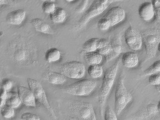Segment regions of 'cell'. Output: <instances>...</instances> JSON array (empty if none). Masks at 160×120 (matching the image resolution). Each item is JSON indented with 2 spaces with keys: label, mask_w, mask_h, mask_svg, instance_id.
I'll list each match as a JSON object with an SVG mask.
<instances>
[{
  "label": "cell",
  "mask_w": 160,
  "mask_h": 120,
  "mask_svg": "<svg viewBox=\"0 0 160 120\" xmlns=\"http://www.w3.org/2000/svg\"><path fill=\"white\" fill-rule=\"evenodd\" d=\"M8 53L10 59L19 66H31L37 62L36 46L25 37H18L10 42Z\"/></svg>",
  "instance_id": "6da1fadb"
},
{
  "label": "cell",
  "mask_w": 160,
  "mask_h": 120,
  "mask_svg": "<svg viewBox=\"0 0 160 120\" xmlns=\"http://www.w3.org/2000/svg\"><path fill=\"white\" fill-rule=\"evenodd\" d=\"M123 0H94L78 22L74 25L73 30L79 31L84 28L90 21L101 14L112 4Z\"/></svg>",
  "instance_id": "7a4b0ae2"
},
{
  "label": "cell",
  "mask_w": 160,
  "mask_h": 120,
  "mask_svg": "<svg viewBox=\"0 0 160 120\" xmlns=\"http://www.w3.org/2000/svg\"><path fill=\"white\" fill-rule=\"evenodd\" d=\"M118 66L119 61L116 62L107 69L103 76L102 84L98 93L100 113L102 117L104 113V106L107 99L113 86L117 76Z\"/></svg>",
  "instance_id": "3957f363"
},
{
  "label": "cell",
  "mask_w": 160,
  "mask_h": 120,
  "mask_svg": "<svg viewBox=\"0 0 160 120\" xmlns=\"http://www.w3.org/2000/svg\"><path fill=\"white\" fill-rule=\"evenodd\" d=\"M143 44L146 49L147 58L149 60L156 56L160 43V29L151 28L141 32Z\"/></svg>",
  "instance_id": "277c9868"
},
{
  "label": "cell",
  "mask_w": 160,
  "mask_h": 120,
  "mask_svg": "<svg viewBox=\"0 0 160 120\" xmlns=\"http://www.w3.org/2000/svg\"><path fill=\"white\" fill-rule=\"evenodd\" d=\"M132 99V95L127 90L124 80L120 79L118 83L115 92L114 110L117 116L120 115Z\"/></svg>",
  "instance_id": "5b68a950"
},
{
  "label": "cell",
  "mask_w": 160,
  "mask_h": 120,
  "mask_svg": "<svg viewBox=\"0 0 160 120\" xmlns=\"http://www.w3.org/2000/svg\"><path fill=\"white\" fill-rule=\"evenodd\" d=\"M97 83L91 79H84L72 84L65 89V92L70 95L87 96L95 89Z\"/></svg>",
  "instance_id": "8992f818"
},
{
  "label": "cell",
  "mask_w": 160,
  "mask_h": 120,
  "mask_svg": "<svg viewBox=\"0 0 160 120\" xmlns=\"http://www.w3.org/2000/svg\"><path fill=\"white\" fill-rule=\"evenodd\" d=\"M72 113L80 119L96 120L95 112L92 105L89 102L72 101L69 103Z\"/></svg>",
  "instance_id": "52a82bcc"
},
{
  "label": "cell",
  "mask_w": 160,
  "mask_h": 120,
  "mask_svg": "<svg viewBox=\"0 0 160 120\" xmlns=\"http://www.w3.org/2000/svg\"><path fill=\"white\" fill-rule=\"evenodd\" d=\"M27 82L29 88L33 92L36 100L47 109L53 118L56 119L57 117L56 113L49 104L45 90L41 84L37 80L31 78H28Z\"/></svg>",
  "instance_id": "ba28073f"
},
{
  "label": "cell",
  "mask_w": 160,
  "mask_h": 120,
  "mask_svg": "<svg viewBox=\"0 0 160 120\" xmlns=\"http://www.w3.org/2000/svg\"><path fill=\"white\" fill-rule=\"evenodd\" d=\"M60 71L67 77L80 79L85 75L86 67L82 63L73 61L61 65Z\"/></svg>",
  "instance_id": "9c48e42d"
},
{
  "label": "cell",
  "mask_w": 160,
  "mask_h": 120,
  "mask_svg": "<svg viewBox=\"0 0 160 120\" xmlns=\"http://www.w3.org/2000/svg\"><path fill=\"white\" fill-rule=\"evenodd\" d=\"M126 44L131 50H139L142 49L143 40L142 34L133 26H130L124 32Z\"/></svg>",
  "instance_id": "30bf717a"
},
{
  "label": "cell",
  "mask_w": 160,
  "mask_h": 120,
  "mask_svg": "<svg viewBox=\"0 0 160 120\" xmlns=\"http://www.w3.org/2000/svg\"><path fill=\"white\" fill-rule=\"evenodd\" d=\"M126 13L125 10L120 7L112 8L105 14L103 17L109 22L111 27L121 23L125 19Z\"/></svg>",
  "instance_id": "8fae6325"
},
{
  "label": "cell",
  "mask_w": 160,
  "mask_h": 120,
  "mask_svg": "<svg viewBox=\"0 0 160 120\" xmlns=\"http://www.w3.org/2000/svg\"><path fill=\"white\" fill-rule=\"evenodd\" d=\"M111 50L110 53L104 56L106 62L111 61L120 55L123 52V47L121 37L119 34H116L112 37L111 42Z\"/></svg>",
  "instance_id": "7c38bea8"
},
{
  "label": "cell",
  "mask_w": 160,
  "mask_h": 120,
  "mask_svg": "<svg viewBox=\"0 0 160 120\" xmlns=\"http://www.w3.org/2000/svg\"><path fill=\"white\" fill-rule=\"evenodd\" d=\"M18 93L22 103L25 106L33 108L36 107V99L30 88L24 86H19Z\"/></svg>",
  "instance_id": "4fadbf2b"
},
{
  "label": "cell",
  "mask_w": 160,
  "mask_h": 120,
  "mask_svg": "<svg viewBox=\"0 0 160 120\" xmlns=\"http://www.w3.org/2000/svg\"><path fill=\"white\" fill-rule=\"evenodd\" d=\"M138 14L142 20L150 22L155 18V7L151 2H145L139 7Z\"/></svg>",
  "instance_id": "5bb4252c"
},
{
  "label": "cell",
  "mask_w": 160,
  "mask_h": 120,
  "mask_svg": "<svg viewBox=\"0 0 160 120\" xmlns=\"http://www.w3.org/2000/svg\"><path fill=\"white\" fill-rule=\"evenodd\" d=\"M31 23L33 28L38 32L49 35L55 34V32L51 26L41 18H34L32 20Z\"/></svg>",
  "instance_id": "9a60e30c"
},
{
  "label": "cell",
  "mask_w": 160,
  "mask_h": 120,
  "mask_svg": "<svg viewBox=\"0 0 160 120\" xmlns=\"http://www.w3.org/2000/svg\"><path fill=\"white\" fill-rule=\"evenodd\" d=\"M26 12L22 9L12 11L7 14L6 20L9 24L14 25H20L25 18Z\"/></svg>",
  "instance_id": "2e32d148"
},
{
  "label": "cell",
  "mask_w": 160,
  "mask_h": 120,
  "mask_svg": "<svg viewBox=\"0 0 160 120\" xmlns=\"http://www.w3.org/2000/svg\"><path fill=\"white\" fill-rule=\"evenodd\" d=\"M43 78L49 83L56 85L63 84L66 82V76L62 73H58L53 71L45 72L43 74Z\"/></svg>",
  "instance_id": "e0dca14e"
},
{
  "label": "cell",
  "mask_w": 160,
  "mask_h": 120,
  "mask_svg": "<svg viewBox=\"0 0 160 120\" xmlns=\"http://www.w3.org/2000/svg\"><path fill=\"white\" fill-rule=\"evenodd\" d=\"M139 58L134 52H127L122 56V62L123 65L128 68L135 67L139 63Z\"/></svg>",
  "instance_id": "ac0fdd59"
},
{
  "label": "cell",
  "mask_w": 160,
  "mask_h": 120,
  "mask_svg": "<svg viewBox=\"0 0 160 120\" xmlns=\"http://www.w3.org/2000/svg\"><path fill=\"white\" fill-rule=\"evenodd\" d=\"M49 17L50 20L55 23H63L67 18V12L64 9L58 7L56 8L54 12L50 14Z\"/></svg>",
  "instance_id": "d6986e66"
},
{
  "label": "cell",
  "mask_w": 160,
  "mask_h": 120,
  "mask_svg": "<svg viewBox=\"0 0 160 120\" xmlns=\"http://www.w3.org/2000/svg\"><path fill=\"white\" fill-rule=\"evenodd\" d=\"M84 60L87 64L89 65H100L102 61V55L97 51L87 53L84 56Z\"/></svg>",
  "instance_id": "ffe728a7"
},
{
  "label": "cell",
  "mask_w": 160,
  "mask_h": 120,
  "mask_svg": "<svg viewBox=\"0 0 160 120\" xmlns=\"http://www.w3.org/2000/svg\"><path fill=\"white\" fill-rule=\"evenodd\" d=\"M21 103V101L20 99L18 93L14 91H7L6 104L13 108H16L19 107Z\"/></svg>",
  "instance_id": "44dd1931"
},
{
  "label": "cell",
  "mask_w": 160,
  "mask_h": 120,
  "mask_svg": "<svg viewBox=\"0 0 160 120\" xmlns=\"http://www.w3.org/2000/svg\"><path fill=\"white\" fill-rule=\"evenodd\" d=\"M142 118H154L160 113L157 105L153 103H150L144 109L142 112Z\"/></svg>",
  "instance_id": "7402d4cb"
},
{
  "label": "cell",
  "mask_w": 160,
  "mask_h": 120,
  "mask_svg": "<svg viewBox=\"0 0 160 120\" xmlns=\"http://www.w3.org/2000/svg\"><path fill=\"white\" fill-rule=\"evenodd\" d=\"M111 48V43L107 39H99L97 52L102 55H107L110 53Z\"/></svg>",
  "instance_id": "603a6c76"
},
{
  "label": "cell",
  "mask_w": 160,
  "mask_h": 120,
  "mask_svg": "<svg viewBox=\"0 0 160 120\" xmlns=\"http://www.w3.org/2000/svg\"><path fill=\"white\" fill-rule=\"evenodd\" d=\"M60 51L55 48H52L46 51L45 55L46 60L49 63L55 62L61 59Z\"/></svg>",
  "instance_id": "cb8c5ba5"
},
{
  "label": "cell",
  "mask_w": 160,
  "mask_h": 120,
  "mask_svg": "<svg viewBox=\"0 0 160 120\" xmlns=\"http://www.w3.org/2000/svg\"><path fill=\"white\" fill-rule=\"evenodd\" d=\"M99 38H93L87 40L86 42L83 44L82 49L86 53L95 52L97 50Z\"/></svg>",
  "instance_id": "d4e9b609"
},
{
  "label": "cell",
  "mask_w": 160,
  "mask_h": 120,
  "mask_svg": "<svg viewBox=\"0 0 160 120\" xmlns=\"http://www.w3.org/2000/svg\"><path fill=\"white\" fill-rule=\"evenodd\" d=\"M88 73L92 78H98L102 76L103 70L102 67L100 65H91L88 68Z\"/></svg>",
  "instance_id": "484cf974"
},
{
  "label": "cell",
  "mask_w": 160,
  "mask_h": 120,
  "mask_svg": "<svg viewBox=\"0 0 160 120\" xmlns=\"http://www.w3.org/2000/svg\"><path fill=\"white\" fill-rule=\"evenodd\" d=\"M160 72V60L155 62L148 68L144 71L143 76H149L152 74Z\"/></svg>",
  "instance_id": "4316f807"
},
{
  "label": "cell",
  "mask_w": 160,
  "mask_h": 120,
  "mask_svg": "<svg viewBox=\"0 0 160 120\" xmlns=\"http://www.w3.org/2000/svg\"><path fill=\"white\" fill-rule=\"evenodd\" d=\"M14 108L9 105H5L1 108V115L5 118H11L14 116Z\"/></svg>",
  "instance_id": "83f0119b"
},
{
  "label": "cell",
  "mask_w": 160,
  "mask_h": 120,
  "mask_svg": "<svg viewBox=\"0 0 160 120\" xmlns=\"http://www.w3.org/2000/svg\"><path fill=\"white\" fill-rule=\"evenodd\" d=\"M56 5L54 2H43L42 6V10L46 13L51 14L55 11L56 9Z\"/></svg>",
  "instance_id": "f1b7e54d"
},
{
  "label": "cell",
  "mask_w": 160,
  "mask_h": 120,
  "mask_svg": "<svg viewBox=\"0 0 160 120\" xmlns=\"http://www.w3.org/2000/svg\"><path fill=\"white\" fill-rule=\"evenodd\" d=\"M117 115L115 110L108 106L106 108L104 114L105 120H117Z\"/></svg>",
  "instance_id": "f546056e"
},
{
  "label": "cell",
  "mask_w": 160,
  "mask_h": 120,
  "mask_svg": "<svg viewBox=\"0 0 160 120\" xmlns=\"http://www.w3.org/2000/svg\"><path fill=\"white\" fill-rule=\"evenodd\" d=\"M97 25L99 29L102 31H106L111 27L109 22L103 17L99 20L98 22Z\"/></svg>",
  "instance_id": "4dcf8cb0"
},
{
  "label": "cell",
  "mask_w": 160,
  "mask_h": 120,
  "mask_svg": "<svg viewBox=\"0 0 160 120\" xmlns=\"http://www.w3.org/2000/svg\"><path fill=\"white\" fill-rule=\"evenodd\" d=\"M149 76L148 81L150 84L156 86L160 84V72L152 74Z\"/></svg>",
  "instance_id": "1f68e13d"
},
{
  "label": "cell",
  "mask_w": 160,
  "mask_h": 120,
  "mask_svg": "<svg viewBox=\"0 0 160 120\" xmlns=\"http://www.w3.org/2000/svg\"><path fill=\"white\" fill-rule=\"evenodd\" d=\"M21 119L23 120H40L39 116L31 113H24L21 115Z\"/></svg>",
  "instance_id": "d6a6232c"
},
{
  "label": "cell",
  "mask_w": 160,
  "mask_h": 120,
  "mask_svg": "<svg viewBox=\"0 0 160 120\" xmlns=\"http://www.w3.org/2000/svg\"><path fill=\"white\" fill-rule=\"evenodd\" d=\"M12 83L11 80L8 79H3L2 81V84H1V87L2 89L4 90H8L12 88Z\"/></svg>",
  "instance_id": "836d02e7"
},
{
  "label": "cell",
  "mask_w": 160,
  "mask_h": 120,
  "mask_svg": "<svg viewBox=\"0 0 160 120\" xmlns=\"http://www.w3.org/2000/svg\"><path fill=\"white\" fill-rule=\"evenodd\" d=\"M89 1V0H82V2L80 3L79 6L76 9L77 12H82L86 9L87 7Z\"/></svg>",
  "instance_id": "e575fe53"
},
{
  "label": "cell",
  "mask_w": 160,
  "mask_h": 120,
  "mask_svg": "<svg viewBox=\"0 0 160 120\" xmlns=\"http://www.w3.org/2000/svg\"><path fill=\"white\" fill-rule=\"evenodd\" d=\"M7 91L4 89H1V95H0V107L2 108L6 104V99L7 96Z\"/></svg>",
  "instance_id": "d590c367"
},
{
  "label": "cell",
  "mask_w": 160,
  "mask_h": 120,
  "mask_svg": "<svg viewBox=\"0 0 160 120\" xmlns=\"http://www.w3.org/2000/svg\"><path fill=\"white\" fill-rule=\"evenodd\" d=\"M16 4L15 0H0L1 5H7L12 6Z\"/></svg>",
  "instance_id": "8d00e7d4"
},
{
  "label": "cell",
  "mask_w": 160,
  "mask_h": 120,
  "mask_svg": "<svg viewBox=\"0 0 160 120\" xmlns=\"http://www.w3.org/2000/svg\"><path fill=\"white\" fill-rule=\"evenodd\" d=\"M151 2L153 5L155 9H160V0H152Z\"/></svg>",
  "instance_id": "74e56055"
},
{
  "label": "cell",
  "mask_w": 160,
  "mask_h": 120,
  "mask_svg": "<svg viewBox=\"0 0 160 120\" xmlns=\"http://www.w3.org/2000/svg\"><path fill=\"white\" fill-rule=\"evenodd\" d=\"M156 21L160 23V9H155V18Z\"/></svg>",
  "instance_id": "f35d334b"
},
{
  "label": "cell",
  "mask_w": 160,
  "mask_h": 120,
  "mask_svg": "<svg viewBox=\"0 0 160 120\" xmlns=\"http://www.w3.org/2000/svg\"><path fill=\"white\" fill-rule=\"evenodd\" d=\"M156 86V89L157 91L160 93V84L158 85H156V86Z\"/></svg>",
  "instance_id": "ab89813d"
},
{
  "label": "cell",
  "mask_w": 160,
  "mask_h": 120,
  "mask_svg": "<svg viewBox=\"0 0 160 120\" xmlns=\"http://www.w3.org/2000/svg\"><path fill=\"white\" fill-rule=\"evenodd\" d=\"M40 1H42V2H56V0H40Z\"/></svg>",
  "instance_id": "60d3db41"
},
{
  "label": "cell",
  "mask_w": 160,
  "mask_h": 120,
  "mask_svg": "<svg viewBox=\"0 0 160 120\" xmlns=\"http://www.w3.org/2000/svg\"><path fill=\"white\" fill-rule=\"evenodd\" d=\"M157 107H158V110L160 111V101H159L158 103L157 104Z\"/></svg>",
  "instance_id": "b9f144b4"
},
{
  "label": "cell",
  "mask_w": 160,
  "mask_h": 120,
  "mask_svg": "<svg viewBox=\"0 0 160 120\" xmlns=\"http://www.w3.org/2000/svg\"><path fill=\"white\" fill-rule=\"evenodd\" d=\"M65 1L68 2H74L75 0H65Z\"/></svg>",
  "instance_id": "7bdbcfd3"
},
{
  "label": "cell",
  "mask_w": 160,
  "mask_h": 120,
  "mask_svg": "<svg viewBox=\"0 0 160 120\" xmlns=\"http://www.w3.org/2000/svg\"><path fill=\"white\" fill-rule=\"evenodd\" d=\"M158 51L160 53V43L159 44L158 48Z\"/></svg>",
  "instance_id": "ee69618b"
}]
</instances>
